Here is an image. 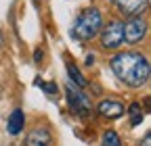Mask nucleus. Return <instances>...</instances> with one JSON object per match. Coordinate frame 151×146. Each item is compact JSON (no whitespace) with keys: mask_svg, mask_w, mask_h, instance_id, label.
Instances as JSON below:
<instances>
[{"mask_svg":"<svg viewBox=\"0 0 151 146\" xmlns=\"http://www.w3.org/2000/svg\"><path fill=\"white\" fill-rule=\"evenodd\" d=\"M111 71L130 88H141L149 79V63L141 52H120L111 59Z\"/></svg>","mask_w":151,"mask_h":146,"instance_id":"nucleus-1","label":"nucleus"},{"mask_svg":"<svg viewBox=\"0 0 151 146\" xmlns=\"http://www.w3.org/2000/svg\"><path fill=\"white\" fill-rule=\"evenodd\" d=\"M101 25H103L101 11L90 6V9H86L78 15V19H76V23L71 27V35L76 40H90L101 31Z\"/></svg>","mask_w":151,"mask_h":146,"instance_id":"nucleus-2","label":"nucleus"},{"mask_svg":"<svg viewBox=\"0 0 151 146\" xmlns=\"http://www.w3.org/2000/svg\"><path fill=\"white\" fill-rule=\"evenodd\" d=\"M65 94H67V102H69V108L76 113V115H80V117H86L90 113V100L80 92V88H76L71 82L67 84L65 88Z\"/></svg>","mask_w":151,"mask_h":146,"instance_id":"nucleus-3","label":"nucleus"},{"mask_svg":"<svg viewBox=\"0 0 151 146\" xmlns=\"http://www.w3.org/2000/svg\"><path fill=\"white\" fill-rule=\"evenodd\" d=\"M124 42V23L122 21H111L101 33V44L103 48H118Z\"/></svg>","mask_w":151,"mask_h":146,"instance_id":"nucleus-4","label":"nucleus"},{"mask_svg":"<svg viewBox=\"0 0 151 146\" xmlns=\"http://www.w3.org/2000/svg\"><path fill=\"white\" fill-rule=\"evenodd\" d=\"M145 31H147V23L141 17H132V19L124 25V40L128 44H137L145 38Z\"/></svg>","mask_w":151,"mask_h":146,"instance_id":"nucleus-5","label":"nucleus"},{"mask_svg":"<svg viewBox=\"0 0 151 146\" xmlns=\"http://www.w3.org/2000/svg\"><path fill=\"white\" fill-rule=\"evenodd\" d=\"M111 2L118 6V11H120V13L137 17V15H141V13L147 9L149 0H111Z\"/></svg>","mask_w":151,"mask_h":146,"instance_id":"nucleus-6","label":"nucleus"},{"mask_svg":"<svg viewBox=\"0 0 151 146\" xmlns=\"http://www.w3.org/2000/svg\"><path fill=\"white\" fill-rule=\"evenodd\" d=\"M99 115L105 119H118L120 115H124V104L120 100H101L99 102Z\"/></svg>","mask_w":151,"mask_h":146,"instance_id":"nucleus-7","label":"nucleus"},{"mask_svg":"<svg viewBox=\"0 0 151 146\" xmlns=\"http://www.w3.org/2000/svg\"><path fill=\"white\" fill-rule=\"evenodd\" d=\"M48 144H50L48 127H34L25 138V146H48Z\"/></svg>","mask_w":151,"mask_h":146,"instance_id":"nucleus-8","label":"nucleus"},{"mask_svg":"<svg viewBox=\"0 0 151 146\" xmlns=\"http://www.w3.org/2000/svg\"><path fill=\"white\" fill-rule=\"evenodd\" d=\"M23 123H25V115L21 108H15V111L11 113L9 121H6V130L11 136H17L19 132H23Z\"/></svg>","mask_w":151,"mask_h":146,"instance_id":"nucleus-9","label":"nucleus"},{"mask_svg":"<svg viewBox=\"0 0 151 146\" xmlns=\"http://www.w3.org/2000/svg\"><path fill=\"white\" fill-rule=\"evenodd\" d=\"M67 73H69V82H71L76 88H84V86H86V79L82 77V73L78 71V67H76L73 63H67Z\"/></svg>","mask_w":151,"mask_h":146,"instance_id":"nucleus-10","label":"nucleus"},{"mask_svg":"<svg viewBox=\"0 0 151 146\" xmlns=\"http://www.w3.org/2000/svg\"><path fill=\"white\" fill-rule=\"evenodd\" d=\"M128 113H130V125H132V127L141 125V121H143V111H141V104H139V102H130Z\"/></svg>","mask_w":151,"mask_h":146,"instance_id":"nucleus-11","label":"nucleus"},{"mask_svg":"<svg viewBox=\"0 0 151 146\" xmlns=\"http://www.w3.org/2000/svg\"><path fill=\"white\" fill-rule=\"evenodd\" d=\"M103 146H122V140H120V136L116 134V132H105L103 134Z\"/></svg>","mask_w":151,"mask_h":146,"instance_id":"nucleus-12","label":"nucleus"},{"mask_svg":"<svg viewBox=\"0 0 151 146\" xmlns=\"http://www.w3.org/2000/svg\"><path fill=\"white\" fill-rule=\"evenodd\" d=\"M42 90L48 96H52V94H57V84H42Z\"/></svg>","mask_w":151,"mask_h":146,"instance_id":"nucleus-13","label":"nucleus"},{"mask_svg":"<svg viewBox=\"0 0 151 146\" xmlns=\"http://www.w3.org/2000/svg\"><path fill=\"white\" fill-rule=\"evenodd\" d=\"M34 61H36V63H40V61H42V50H40V48L36 50V54H34Z\"/></svg>","mask_w":151,"mask_h":146,"instance_id":"nucleus-14","label":"nucleus"},{"mask_svg":"<svg viewBox=\"0 0 151 146\" xmlns=\"http://www.w3.org/2000/svg\"><path fill=\"white\" fill-rule=\"evenodd\" d=\"M143 146H151V136H149V134L143 138Z\"/></svg>","mask_w":151,"mask_h":146,"instance_id":"nucleus-15","label":"nucleus"},{"mask_svg":"<svg viewBox=\"0 0 151 146\" xmlns=\"http://www.w3.org/2000/svg\"><path fill=\"white\" fill-rule=\"evenodd\" d=\"M0 48H2V35H0Z\"/></svg>","mask_w":151,"mask_h":146,"instance_id":"nucleus-16","label":"nucleus"}]
</instances>
